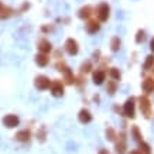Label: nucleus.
I'll return each instance as SVG.
<instances>
[{"label":"nucleus","instance_id":"7c9ffc66","mask_svg":"<svg viewBox=\"0 0 154 154\" xmlns=\"http://www.w3.org/2000/svg\"><path fill=\"white\" fill-rule=\"evenodd\" d=\"M127 154H141V151L139 149H136V150H131V151H129Z\"/></svg>","mask_w":154,"mask_h":154},{"label":"nucleus","instance_id":"6e6552de","mask_svg":"<svg viewBox=\"0 0 154 154\" xmlns=\"http://www.w3.org/2000/svg\"><path fill=\"white\" fill-rule=\"evenodd\" d=\"M100 30V21L96 19H89L85 24V31L88 34H96Z\"/></svg>","mask_w":154,"mask_h":154},{"label":"nucleus","instance_id":"473e14b6","mask_svg":"<svg viewBox=\"0 0 154 154\" xmlns=\"http://www.w3.org/2000/svg\"><path fill=\"white\" fill-rule=\"evenodd\" d=\"M5 9V5H3V3H2V2H0V13H2V10Z\"/></svg>","mask_w":154,"mask_h":154},{"label":"nucleus","instance_id":"0eeeda50","mask_svg":"<svg viewBox=\"0 0 154 154\" xmlns=\"http://www.w3.org/2000/svg\"><path fill=\"white\" fill-rule=\"evenodd\" d=\"M64 48L65 51L69 54V55H76L79 52V44L75 38H66L65 40V44H64Z\"/></svg>","mask_w":154,"mask_h":154},{"label":"nucleus","instance_id":"6ab92c4d","mask_svg":"<svg viewBox=\"0 0 154 154\" xmlns=\"http://www.w3.org/2000/svg\"><path fill=\"white\" fill-rule=\"evenodd\" d=\"M153 66H154V54H150V55L146 57V61H144V64H143V69L150 71V69H153Z\"/></svg>","mask_w":154,"mask_h":154},{"label":"nucleus","instance_id":"72a5a7b5","mask_svg":"<svg viewBox=\"0 0 154 154\" xmlns=\"http://www.w3.org/2000/svg\"><path fill=\"white\" fill-rule=\"evenodd\" d=\"M151 71H153V75H154V66H153V69H151Z\"/></svg>","mask_w":154,"mask_h":154},{"label":"nucleus","instance_id":"c85d7f7f","mask_svg":"<svg viewBox=\"0 0 154 154\" xmlns=\"http://www.w3.org/2000/svg\"><path fill=\"white\" fill-rule=\"evenodd\" d=\"M27 9H30V3H28V2H24L23 6H21V9H20V11H26Z\"/></svg>","mask_w":154,"mask_h":154},{"label":"nucleus","instance_id":"f03ea898","mask_svg":"<svg viewBox=\"0 0 154 154\" xmlns=\"http://www.w3.org/2000/svg\"><path fill=\"white\" fill-rule=\"evenodd\" d=\"M123 115L129 119H134L136 117V98L134 96H130L127 99L125 105H123Z\"/></svg>","mask_w":154,"mask_h":154},{"label":"nucleus","instance_id":"5701e85b","mask_svg":"<svg viewBox=\"0 0 154 154\" xmlns=\"http://www.w3.org/2000/svg\"><path fill=\"white\" fill-rule=\"evenodd\" d=\"M105 133H106V139H107L109 141H116L117 133H116V130H115L113 127H107Z\"/></svg>","mask_w":154,"mask_h":154},{"label":"nucleus","instance_id":"39448f33","mask_svg":"<svg viewBox=\"0 0 154 154\" xmlns=\"http://www.w3.org/2000/svg\"><path fill=\"white\" fill-rule=\"evenodd\" d=\"M139 106H140V110L143 113V116L149 119L151 116V102L147 95H141L139 98Z\"/></svg>","mask_w":154,"mask_h":154},{"label":"nucleus","instance_id":"393cba45","mask_svg":"<svg viewBox=\"0 0 154 154\" xmlns=\"http://www.w3.org/2000/svg\"><path fill=\"white\" fill-rule=\"evenodd\" d=\"M144 40H146V31L144 30H139V31L136 33V38H134L136 44H141Z\"/></svg>","mask_w":154,"mask_h":154},{"label":"nucleus","instance_id":"cd10ccee","mask_svg":"<svg viewBox=\"0 0 154 154\" xmlns=\"http://www.w3.org/2000/svg\"><path fill=\"white\" fill-rule=\"evenodd\" d=\"M52 28H54V27H52L51 24H48V26H42L41 31H42V33H50V31H52Z\"/></svg>","mask_w":154,"mask_h":154},{"label":"nucleus","instance_id":"c756f323","mask_svg":"<svg viewBox=\"0 0 154 154\" xmlns=\"http://www.w3.org/2000/svg\"><path fill=\"white\" fill-rule=\"evenodd\" d=\"M150 50H151V52L154 54V37L151 38V41H150Z\"/></svg>","mask_w":154,"mask_h":154},{"label":"nucleus","instance_id":"b1692460","mask_svg":"<svg viewBox=\"0 0 154 154\" xmlns=\"http://www.w3.org/2000/svg\"><path fill=\"white\" fill-rule=\"evenodd\" d=\"M14 14V10L11 9V7H6L2 10V13H0V19H9V17H11Z\"/></svg>","mask_w":154,"mask_h":154},{"label":"nucleus","instance_id":"423d86ee","mask_svg":"<svg viewBox=\"0 0 154 154\" xmlns=\"http://www.w3.org/2000/svg\"><path fill=\"white\" fill-rule=\"evenodd\" d=\"M51 82L52 81L48 78L47 75H37L34 78V85H35V88L38 91H47V89H50Z\"/></svg>","mask_w":154,"mask_h":154},{"label":"nucleus","instance_id":"dca6fc26","mask_svg":"<svg viewBox=\"0 0 154 154\" xmlns=\"http://www.w3.org/2000/svg\"><path fill=\"white\" fill-rule=\"evenodd\" d=\"M34 60H35V64H37L38 66H41V68H44V66H47L48 64H50V57H48L47 54L38 52L37 55L34 57Z\"/></svg>","mask_w":154,"mask_h":154},{"label":"nucleus","instance_id":"2eb2a0df","mask_svg":"<svg viewBox=\"0 0 154 154\" xmlns=\"http://www.w3.org/2000/svg\"><path fill=\"white\" fill-rule=\"evenodd\" d=\"M16 140L20 141V143H27V141H30V139H31V131L28 130V129H24V130H20L16 133Z\"/></svg>","mask_w":154,"mask_h":154},{"label":"nucleus","instance_id":"f257e3e1","mask_svg":"<svg viewBox=\"0 0 154 154\" xmlns=\"http://www.w3.org/2000/svg\"><path fill=\"white\" fill-rule=\"evenodd\" d=\"M95 14H96V20H98V21L105 23V21H107L109 16H110V7H109L107 3L102 2V3H99V5L95 7Z\"/></svg>","mask_w":154,"mask_h":154},{"label":"nucleus","instance_id":"1a4fd4ad","mask_svg":"<svg viewBox=\"0 0 154 154\" xmlns=\"http://www.w3.org/2000/svg\"><path fill=\"white\" fill-rule=\"evenodd\" d=\"M2 122H3V125H5L6 127H9V129L17 127L20 125V119H19V116H16V115H6V116L2 119Z\"/></svg>","mask_w":154,"mask_h":154},{"label":"nucleus","instance_id":"aec40b11","mask_svg":"<svg viewBox=\"0 0 154 154\" xmlns=\"http://www.w3.org/2000/svg\"><path fill=\"white\" fill-rule=\"evenodd\" d=\"M122 47V41L120 38L117 37V35H115V37H112V40H110V50H112L113 52L119 51Z\"/></svg>","mask_w":154,"mask_h":154},{"label":"nucleus","instance_id":"20e7f679","mask_svg":"<svg viewBox=\"0 0 154 154\" xmlns=\"http://www.w3.org/2000/svg\"><path fill=\"white\" fill-rule=\"evenodd\" d=\"M126 131H120L117 134V139H116V144H115V150H116V154H126V150H127V143H126Z\"/></svg>","mask_w":154,"mask_h":154},{"label":"nucleus","instance_id":"4468645a","mask_svg":"<svg viewBox=\"0 0 154 154\" xmlns=\"http://www.w3.org/2000/svg\"><path fill=\"white\" fill-rule=\"evenodd\" d=\"M78 120L82 123V125H88L92 122V113L89 112L88 109H81L79 113H78Z\"/></svg>","mask_w":154,"mask_h":154},{"label":"nucleus","instance_id":"f3484780","mask_svg":"<svg viewBox=\"0 0 154 154\" xmlns=\"http://www.w3.org/2000/svg\"><path fill=\"white\" fill-rule=\"evenodd\" d=\"M109 76L112 78V81H116V82H119V81L122 79V72L119 68H116V66H112V68H109Z\"/></svg>","mask_w":154,"mask_h":154},{"label":"nucleus","instance_id":"7ed1b4c3","mask_svg":"<svg viewBox=\"0 0 154 154\" xmlns=\"http://www.w3.org/2000/svg\"><path fill=\"white\" fill-rule=\"evenodd\" d=\"M50 94L54 96V98H62L64 94H65V86H64V82L60 79H54L51 82V86H50Z\"/></svg>","mask_w":154,"mask_h":154},{"label":"nucleus","instance_id":"412c9836","mask_svg":"<svg viewBox=\"0 0 154 154\" xmlns=\"http://www.w3.org/2000/svg\"><path fill=\"white\" fill-rule=\"evenodd\" d=\"M131 136H133V139H134L137 143H141V141H144V140H143V134H141L140 129H139L137 126H133V127H131Z\"/></svg>","mask_w":154,"mask_h":154},{"label":"nucleus","instance_id":"4be33fe9","mask_svg":"<svg viewBox=\"0 0 154 154\" xmlns=\"http://www.w3.org/2000/svg\"><path fill=\"white\" fill-rule=\"evenodd\" d=\"M117 91V82L116 81H107L106 84V92L109 95H115Z\"/></svg>","mask_w":154,"mask_h":154},{"label":"nucleus","instance_id":"f8f14e48","mask_svg":"<svg viewBox=\"0 0 154 154\" xmlns=\"http://www.w3.org/2000/svg\"><path fill=\"white\" fill-rule=\"evenodd\" d=\"M106 79V71L105 69H96L92 72V81L95 85H102Z\"/></svg>","mask_w":154,"mask_h":154},{"label":"nucleus","instance_id":"9b49d317","mask_svg":"<svg viewBox=\"0 0 154 154\" xmlns=\"http://www.w3.org/2000/svg\"><path fill=\"white\" fill-rule=\"evenodd\" d=\"M37 48L41 54H47L48 55V52L52 51V44L48 41L47 38H41V40L37 42Z\"/></svg>","mask_w":154,"mask_h":154},{"label":"nucleus","instance_id":"a878e982","mask_svg":"<svg viewBox=\"0 0 154 154\" xmlns=\"http://www.w3.org/2000/svg\"><path fill=\"white\" fill-rule=\"evenodd\" d=\"M139 150L141 151V154H151L150 144H149V143H146V141H141L140 146H139Z\"/></svg>","mask_w":154,"mask_h":154},{"label":"nucleus","instance_id":"a211bd4d","mask_svg":"<svg viewBox=\"0 0 154 154\" xmlns=\"http://www.w3.org/2000/svg\"><path fill=\"white\" fill-rule=\"evenodd\" d=\"M92 69H94V65H92V61H89V60L84 61V62L81 64V66H79L81 74H89Z\"/></svg>","mask_w":154,"mask_h":154},{"label":"nucleus","instance_id":"9d476101","mask_svg":"<svg viewBox=\"0 0 154 154\" xmlns=\"http://www.w3.org/2000/svg\"><path fill=\"white\" fill-rule=\"evenodd\" d=\"M94 13H95L94 7H92V6H89V5H86V6H82V7L78 10V17L82 19V20H89L91 17H92V14Z\"/></svg>","mask_w":154,"mask_h":154},{"label":"nucleus","instance_id":"ddd939ff","mask_svg":"<svg viewBox=\"0 0 154 154\" xmlns=\"http://www.w3.org/2000/svg\"><path fill=\"white\" fill-rule=\"evenodd\" d=\"M141 89L146 95H150L154 91V78L153 76H147L144 78V81L141 82Z\"/></svg>","mask_w":154,"mask_h":154},{"label":"nucleus","instance_id":"bb28decb","mask_svg":"<svg viewBox=\"0 0 154 154\" xmlns=\"http://www.w3.org/2000/svg\"><path fill=\"white\" fill-rule=\"evenodd\" d=\"M37 139H38V141H41V143H44V141L47 140V130H45V127H41V129L38 130Z\"/></svg>","mask_w":154,"mask_h":154},{"label":"nucleus","instance_id":"2f4dec72","mask_svg":"<svg viewBox=\"0 0 154 154\" xmlns=\"http://www.w3.org/2000/svg\"><path fill=\"white\" fill-rule=\"evenodd\" d=\"M99 154H110V153H109V151H107L106 149H102L100 151H99Z\"/></svg>","mask_w":154,"mask_h":154}]
</instances>
